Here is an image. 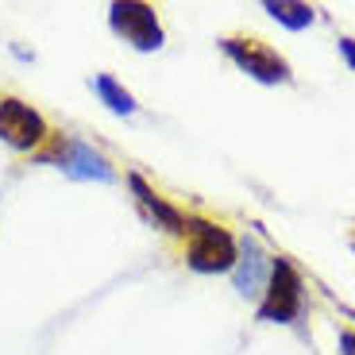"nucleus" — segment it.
Returning a JSON list of instances; mask_svg holds the SVG:
<instances>
[{
	"instance_id": "obj_2",
	"label": "nucleus",
	"mask_w": 355,
	"mask_h": 355,
	"mask_svg": "<svg viewBox=\"0 0 355 355\" xmlns=\"http://www.w3.org/2000/svg\"><path fill=\"white\" fill-rule=\"evenodd\" d=\"M35 159L51 162L54 170H62L73 182H101V186H112L116 178H120L116 162L108 159L105 151H97L89 139H81V135H58L54 132L51 143H46Z\"/></svg>"
},
{
	"instance_id": "obj_7",
	"label": "nucleus",
	"mask_w": 355,
	"mask_h": 355,
	"mask_svg": "<svg viewBox=\"0 0 355 355\" xmlns=\"http://www.w3.org/2000/svg\"><path fill=\"white\" fill-rule=\"evenodd\" d=\"M124 182H128V189H132V197H135V205H139V213L147 216V220L155 224V228H162V232H170V236H186V209H178L174 201H166V197L159 193V189L147 182L143 174H135V170H128L124 174Z\"/></svg>"
},
{
	"instance_id": "obj_4",
	"label": "nucleus",
	"mask_w": 355,
	"mask_h": 355,
	"mask_svg": "<svg viewBox=\"0 0 355 355\" xmlns=\"http://www.w3.org/2000/svg\"><path fill=\"white\" fill-rule=\"evenodd\" d=\"M51 120L35 105H27L24 97H0V143L8 151L35 159L51 143Z\"/></svg>"
},
{
	"instance_id": "obj_3",
	"label": "nucleus",
	"mask_w": 355,
	"mask_h": 355,
	"mask_svg": "<svg viewBox=\"0 0 355 355\" xmlns=\"http://www.w3.org/2000/svg\"><path fill=\"white\" fill-rule=\"evenodd\" d=\"M305 309V278L286 255L270 259V278L255 305V317L266 324H293Z\"/></svg>"
},
{
	"instance_id": "obj_8",
	"label": "nucleus",
	"mask_w": 355,
	"mask_h": 355,
	"mask_svg": "<svg viewBox=\"0 0 355 355\" xmlns=\"http://www.w3.org/2000/svg\"><path fill=\"white\" fill-rule=\"evenodd\" d=\"M240 259H236V266H232V286L240 290V297H263L266 290V278H270V259L266 255L263 243H259L255 232H248V236H240Z\"/></svg>"
},
{
	"instance_id": "obj_6",
	"label": "nucleus",
	"mask_w": 355,
	"mask_h": 355,
	"mask_svg": "<svg viewBox=\"0 0 355 355\" xmlns=\"http://www.w3.org/2000/svg\"><path fill=\"white\" fill-rule=\"evenodd\" d=\"M220 51L224 58L240 66L251 81H263V85H290L293 70L275 46H266L263 39H251V35H224L220 39Z\"/></svg>"
},
{
	"instance_id": "obj_1",
	"label": "nucleus",
	"mask_w": 355,
	"mask_h": 355,
	"mask_svg": "<svg viewBox=\"0 0 355 355\" xmlns=\"http://www.w3.org/2000/svg\"><path fill=\"white\" fill-rule=\"evenodd\" d=\"M186 266L197 275H232L240 259V243L220 220L209 216H186Z\"/></svg>"
},
{
	"instance_id": "obj_13",
	"label": "nucleus",
	"mask_w": 355,
	"mask_h": 355,
	"mask_svg": "<svg viewBox=\"0 0 355 355\" xmlns=\"http://www.w3.org/2000/svg\"><path fill=\"white\" fill-rule=\"evenodd\" d=\"M352 248H355V240H352Z\"/></svg>"
},
{
	"instance_id": "obj_10",
	"label": "nucleus",
	"mask_w": 355,
	"mask_h": 355,
	"mask_svg": "<svg viewBox=\"0 0 355 355\" xmlns=\"http://www.w3.org/2000/svg\"><path fill=\"white\" fill-rule=\"evenodd\" d=\"M263 12L275 19V24L290 27V31H305V27H313V19H317V8H309L302 0H263Z\"/></svg>"
},
{
	"instance_id": "obj_11",
	"label": "nucleus",
	"mask_w": 355,
	"mask_h": 355,
	"mask_svg": "<svg viewBox=\"0 0 355 355\" xmlns=\"http://www.w3.org/2000/svg\"><path fill=\"white\" fill-rule=\"evenodd\" d=\"M340 355H355V329H340Z\"/></svg>"
},
{
	"instance_id": "obj_9",
	"label": "nucleus",
	"mask_w": 355,
	"mask_h": 355,
	"mask_svg": "<svg viewBox=\"0 0 355 355\" xmlns=\"http://www.w3.org/2000/svg\"><path fill=\"white\" fill-rule=\"evenodd\" d=\"M89 89H93V97H97L112 116H135L139 112V105H135V97L124 89V81H116L112 73H93V78H89Z\"/></svg>"
},
{
	"instance_id": "obj_5",
	"label": "nucleus",
	"mask_w": 355,
	"mask_h": 355,
	"mask_svg": "<svg viewBox=\"0 0 355 355\" xmlns=\"http://www.w3.org/2000/svg\"><path fill=\"white\" fill-rule=\"evenodd\" d=\"M108 27L120 43H128L139 54H155L166 43V31H162V19L151 4L143 0H112L108 4Z\"/></svg>"
},
{
	"instance_id": "obj_12",
	"label": "nucleus",
	"mask_w": 355,
	"mask_h": 355,
	"mask_svg": "<svg viewBox=\"0 0 355 355\" xmlns=\"http://www.w3.org/2000/svg\"><path fill=\"white\" fill-rule=\"evenodd\" d=\"M336 46H340V54H344V62H347V66H352V70H355V39H347V35H344V39H340Z\"/></svg>"
}]
</instances>
